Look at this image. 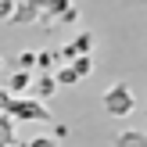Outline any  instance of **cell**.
<instances>
[{
    "instance_id": "obj_1",
    "label": "cell",
    "mask_w": 147,
    "mask_h": 147,
    "mask_svg": "<svg viewBox=\"0 0 147 147\" xmlns=\"http://www.w3.org/2000/svg\"><path fill=\"white\" fill-rule=\"evenodd\" d=\"M100 104H104V111L111 115V119H126L129 111H133V86L129 83H115L104 90V97H100Z\"/></svg>"
},
{
    "instance_id": "obj_2",
    "label": "cell",
    "mask_w": 147,
    "mask_h": 147,
    "mask_svg": "<svg viewBox=\"0 0 147 147\" xmlns=\"http://www.w3.org/2000/svg\"><path fill=\"white\" fill-rule=\"evenodd\" d=\"M11 119L14 122H54V111H50L43 100H29V97H14L11 108Z\"/></svg>"
},
{
    "instance_id": "obj_3",
    "label": "cell",
    "mask_w": 147,
    "mask_h": 147,
    "mask_svg": "<svg viewBox=\"0 0 147 147\" xmlns=\"http://www.w3.org/2000/svg\"><path fill=\"white\" fill-rule=\"evenodd\" d=\"M40 18V7H36V0H18L11 11V18H7V25H32V22Z\"/></svg>"
},
{
    "instance_id": "obj_4",
    "label": "cell",
    "mask_w": 147,
    "mask_h": 147,
    "mask_svg": "<svg viewBox=\"0 0 147 147\" xmlns=\"http://www.w3.org/2000/svg\"><path fill=\"white\" fill-rule=\"evenodd\" d=\"M29 86H32L36 100H50V97H54V90H57V83H54V76H50V72H36Z\"/></svg>"
},
{
    "instance_id": "obj_5",
    "label": "cell",
    "mask_w": 147,
    "mask_h": 147,
    "mask_svg": "<svg viewBox=\"0 0 147 147\" xmlns=\"http://www.w3.org/2000/svg\"><path fill=\"white\" fill-rule=\"evenodd\" d=\"M111 147H147V136L140 129H122L111 136Z\"/></svg>"
},
{
    "instance_id": "obj_6",
    "label": "cell",
    "mask_w": 147,
    "mask_h": 147,
    "mask_svg": "<svg viewBox=\"0 0 147 147\" xmlns=\"http://www.w3.org/2000/svg\"><path fill=\"white\" fill-rule=\"evenodd\" d=\"M29 83H32V72H29V68H14V72H11V79H7V93L22 97V93L29 90Z\"/></svg>"
},
{
    "instance_id": "obj_7",
    "label": "cell",
    "mask_w": 147,
    "mask_h": 147,
    "mask_svg": "<svg viewBox=\"0 0 147 147\" xmlns=\"http://www.w3.org/2000/svg\"><path fill=\"white\" fill-rule=\"evenodd\" d=\"M68 47L76 50V57H79V54H93V47H97V36H93V32H79L76 40L68 43Z\"/></svg>"
},
{
    "instance_id": "obj_8",
    "label": "cell",
    "mask_w": 147,
    "mask_h": 147,
    "mask_svg": "<svg viewBox=\"0 0 147 147\" xmlns=\"http://www.w3.org/2000/svg\"><path fill=\"white\" fill-rule=\"evenodd\" d=\"M14 147V119H11V115H4V111H0V147Z\"/></svg>"
},
{
    "instance_id": "obj_9",
    "label": "cell",
    "mask_w": 147,
    "mask_h": 147,
    "mask_svg": "<svg viewBox=\"0 0 147 147\" xmlns=\"http://www.w3.org/2000/svg\"><path fill=\"white\" fill-rule=\"evenodd\" d=\"M68 65L76 68V76L83 79V76H90V72H93V54H79V57H72Z\"/></svg>"
},
{
    "instance_id": "obj_10",
    "label": "cell",
    "mask_w": 147,
    "mask_h": 147,
    "mask_svg": "<svg viewBox=\"0 0 147 147\" xmlns=\"http://www.w3.org/2000/svg\"><path fill=\"white\" fill-rule=\"evenodd\" d=\"M54 83H57V86H76L79 76H76V68H72V65H61V68L54 72Z\"/></svg>"
},
{
    "instance_id": "obj_11",
    "label": "cell",
    "mask_w": 147,
    "mask_h": 147,
    "mask_svg": "<svg viewBox=\"0 0 147 147\" xmlns=\"http://www.w3.org/2000/svg\"><path fill=\"white\" fill-rule=\"evenodd\" d=\"M54 61H57V50H40L36 54V72H47Z\"/></svg>"
},
{
    "instance_id": "obj_12",
    "label": "cell",
    "mask_w": 147,
    "mask_h": 147,
    "mask_svg": "<svg viewBox=\"0 0 147 147\" xmlns=\"http://www.w3.org/2000/svg\"><path fill=\"white\" fill-rule=\"evenodd\" d=\"M76 22H79V7H76V4H72L68 11L57 14V25H76Z\"/></svg>"
},
{
    "instance_id": "obj_13",
    "label": "cell",
    "mask_w": 147,
    "mask_h": 147,
    "mask_svg": "<svg viewBox=\"0 0 147 147\" xmlns=\"http://www.w3.org/2000/svg\"><path fill=\"white\" fill-rule=\"evenodd\" d=\"M32 65H36V50H22V54H18V68L32 72Z\"/></svg>"
},
{
    "instance_id": "obj_14",
    "label": "cell",
    "mask_w": 147,
    "mask_h": 147,
    "mask_svg": "<svg viewBox=\"0 0 147 147\" xmlns=\"http://www.w3.org/2000/svg\"><path fill=\"white\" fill-rule=\"evenodd\" d=\"M25 147H57V140L54 136H36V140H29Z\"/></svg>"
},
{
    "instance_id": "obj_15",
    "label": "cell",
    "mask_w": 147,
    "mask_h": 147,
    "mask_svg": "<svg viewBox=\"0 0 147 147\" xmlns=\"http://www.w3.org/2000/svg\"><path fill=\"white\" fill-rule=\"evenodd\" d=\"M11 11H14V0H0V18H11Z\"/></svg>"
},
{
    "instance_id": "obj_16",
    "label": "cell",
    "mask_w": 147,
    "mask_h": 147,
    "mask_svg": "<svg viewBox=\"0 0 147 147\" xmlns=\"http://www.w3.org/2000/svg\"><path fill=\"white\" fill-rule=\"evenodd\" d=\"M136 4H144V7H147V0H136Z\"/></svg>"
},
{
    "instance_id": "obj_17",
    "label": "cell",
    "mask_w": 147,
    "mask_h": 147,
    "mask_svg": "<svg viewBox=\"0 0 147 147\" xmlns=\"http://www.w3.org/2000/svg\"><path fill=\"white\" fill-rule=\"evenodd\" d=\"M4 147H7V144H4Z\"/></svg>"
}]
</instances>
